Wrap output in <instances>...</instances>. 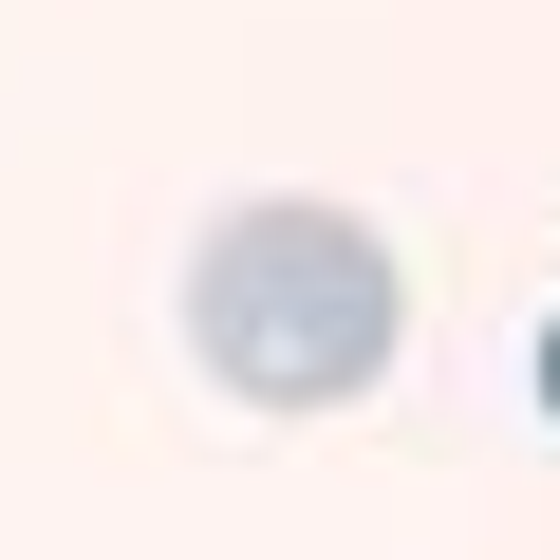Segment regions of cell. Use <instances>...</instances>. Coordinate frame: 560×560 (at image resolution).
Wrapping results in <instances>:
<instances>
[{"instance_id":"1","label":"cell","mask_w":560,"mask_h":560,"mask_svg":"<svg viewBox=\"0 0 560 560\" xmlns=\"http://www.w3.org/2000/svg\"><path fill=\"white\" fill-rule=\"evenodd\" d=\"M393 337H411V280H393V243L355 206L280 187V206H224L206 261H187V355L243 411H337V393L393 374Z\"/></svg>"},{"instance_id":"2","label":"cell","mask_w":560,"mask_h":560,"mask_svg":"<svg viewBox=\"0 0 560 560\" xmlns=\"http://www.w3.org/2000/svg\"><path fill=\"white\" fill-rule=\"evenodd\" d=\"M541 411H560V318H541Z\"/></svg>"}]
</instances>
